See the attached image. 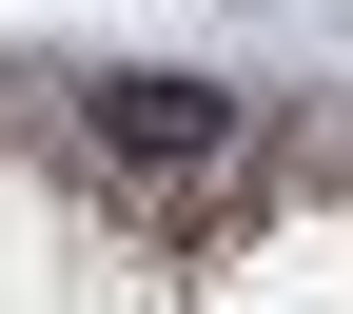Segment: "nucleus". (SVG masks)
Masks as SVG:
<instances>
[{"instance_id": "1", "label": "nucleus", "mask_w": 353, "mask_h": 314, "mask_svg": "<svg viewBox=\"0 0 353 314\" xmlns=\"http://www.w3.org/2000/svg\"><path fill=\"white\" fill-rule=\"evenodd\" d=\"M79 118H99L118 177H216V157H236V99H216V79H99Z\"/></svg>"}]
</instances>
